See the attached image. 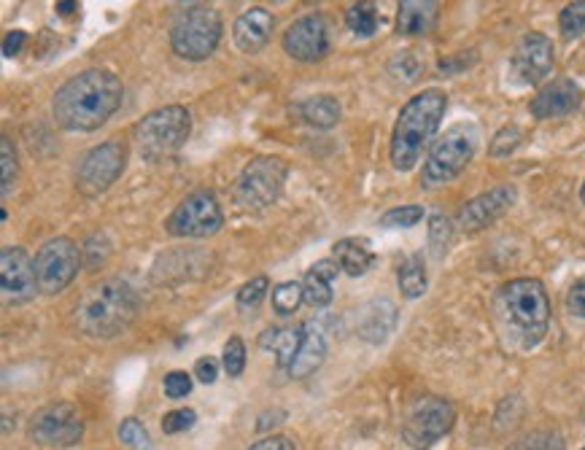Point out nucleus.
Returning <instances> with one entry per match:
<instances>
[{
	"mask_svg": "<svg viewBox=\"0 0 585 450\" xmlns=\"http://www.w3.org/2000/svg\"><path fill=\"white\" fill-rule=\"evenodd\" d=\"M124 86L119 76L103 68H89L68 79L51 100V117L68 132H92L119 111Z\"/></svg>",
	"mask_w": 585,
	"mask_h": 450,
	"instance_id": "obj_1",
	"label": "nucleus"
},
{
	"mask_svg": "<svg viewBox=\"0 0 585 450\" xmlns=\"http://www.w3.org/2000/svg\"><path fill=\"white\" fill-rule=\"evenodd\" d=\"M449 108V95L438 86L413 95L399 111L392 132V165L394 170L407 173L421 163L423 152L438 135L440 122Z\"/></svg>",
	"mask_w": 585,
	"mask_h": 450,
	"instance_id": "obj_2",
	"label": "nucleus"
},
{
	"mask_svg": "<svg viewBox=\"0 0 585 450\" xmlns=\"http://www.w3.org/2000/svg\"><path fill=\"white\" fill-rule=\"evenodd\" d=\"M497 313L518 348H535L550 324V299L537 279H515L497 294Z\"/></svg>",
	"mask_w": 585,
	"mask_h": 450,
	"instance_id": "obj_3",
	"label": "nucleus"
},
{
	"mask_svg": "<svg viewBox=\"0 0 585 450\" xmlns=\"http://www.w3.org/2000/svg\"><path fill=\"white\" fill-rule=\"evenodd\" d=\"M141 297L128 281L108 279L89 286L76 305V327L89 338H117L133 324Z\"/></svg>",
	"mask_w": 585,
	"mask_h": 450,
	"instance_id": "obj_4",
	"label": "nucleus"
},
{
	"mask_svg": "<svg viewBox=\"0 0 585 450\" xmlns=\"http://www.w3.org/2000/svg\"><path fill=\"white\" fill-rule=\"evenodd\" d=\"M192 132V114L183 106H165L146 114L133 127V143L146 163L174 157L176 152L189 141Z\"/></svg>",
	"mask_w": 585,
	"mask_h": 450,
	"instance_id": "obj_5",
	"label": "nucleus"
},
{
	"mask_svg": "<svg viewBox=\"0 0 585 450\" xmlns=\"http://www.w3.org/2000/svg\"><path fill=\"white\" fill-rule=\"evenodd\" d=\"M478 141L480 132L473 122H458L451 130H445V135L429 149V157L421 170V187L434 189L453 181L464 167L473 163Z\"/></svg>",
	"mask_w": 585,
	"mask_h": 450,
	"instance_id": "obj_6",
	"label": "nucleus"
},
{
	"mask_svg": "<svg viewBox=\"0 0 585 450\" xmlns=\"http://www.w3.org/2000/svg\"><path fill=\"white\" fill-rule=\"evenodd\" d=\"M222 33H225V25H222L219 11L208 5H192L170 27V46L181 60L203 62L216 51Z\"/></svg>",
	"mask_w": 585,
	"mask_h": 450,
	"instance_id": "obj_7",
	"label": "nucleus"
},
{
	"mask_svg": "<svg viewBox=\"0 0 585 450\" xmlns=\"http://www.w3.org/2000/svg\"><path fill=\"white\" fill-rule=\"evenodd\" d=\"M456 424V407L443 396H421L410 405L403 421V440L413 450H429L443 440Z\"/></svg>",
	"mask_w": 585,
	"mask_h": 450,
	"instance_id": "obj_8",
	"label": "nucleus"
},
{
	"mask_svg": "<svg viewBox=\"0 0 585 450\" xmlns=\"http://www.w3.org/2000/svg\"><path fill=\"white\" fill-rule=\"evenodd\" d=\"M289 165L280 157H256L243 167L235 183V200L243 211H262L278 200Z\"/></svg>",
	"mask_w": 585,
	"mask_h": 450,
	"instance_id": "obj_9",
	"label": "nucleus"
},
{
	"mask_svg": "<svg viewBox=\"0 0 585 450\" xmlns=\"http://www.w3.org/2000/svg\"><path fill=\"white\" fill-rule=\"evenodd\" d=\"M128 165V149L119 141H106L100 146L89 149L84 154L82 165L76 173V189L84 198H97V194L108 192Z\"/></svg>",
	"mask_w": 585,
	"mask_h": 450,
	"instance_id": "obj_10",
	"label": "nucleus"
},
{
	"mask_svg": "<svg viewBox=\"0 0 585 450\" xmlns=\"http://www.w3.org/2000/svg\"><path fill=\"white\" fill-rule=\"evenodd\" d=\"M225 224V213H222L219 200L214 192H194L181 205L170 213L165 222L170 235L176 238H211Z\"/></svg>",
	"mask_w": 585,
	"mask_h": 450,
	"instance_id": "obj_11",
	"label": "nucleus"
},
{
	"mask_svg": "<svg viewBox=\"0 0 585 450\" xmlns=\"http://www.w3.org/2000/svg\"><path fill=\"white\" fill-rule=\"evenodd\" d=\"M82 251L68 238L46 240L36 257V279L41 294H60L79 273Z\"/></svg>",
	"mask_w": 585,
	"mask_h": 450,
	"instance_id": "obj_12",
	"label": "nucleus"
},
{
	"mask_svg": "<svg viewBox=\"0 0 585 450\" xmlns=\"http://www.w3.org/2000/svg\"><path fill=\"white\" fill-rule=\"evenodd\" d=\"M31 437L44 448H73L84 437V421L76 407L57 402L33 415Z\"/></svg>",
	"mask_w": 585,
	"mask_h": 450,
	"instance_id": "obj_13",
	"label": "nucleus"
},
{
	"mask_svg": "<svg viewBox=\"0 0 585 450\" xmlns=\"http://www.w3.org/2000/svg\"><path fill=\"white\" fill-rule=\"evenodd\" d=\"M556 66V49L545 33H526L515 44L513 57H510V73L518 84L537 86L550 76Z\"/></svg>",
	"mask_w": 585,
	"mask_h": 450,
	"instance_id": "obj_14",
	"label": "nucleus"
},
{
	"mask_svg": "<svg viewBox=\"0 0 585 450\" xmlns=\"http://www.w3.org/2000/svg\"><path fill=\"white\" fill-rule=\"evenodd\" d=\"M284 51L297 62H319L330 51V27L321 14L300 16L284 33Z\"/></svg>",
	"mask_w": 585,
	"mask_h": 450,
	"instance_id": "obj_15",
	"label": "nucleus"
},
{
	"mask_svg": "<svg viewBox=\"0 0 585 450\" xmlns=\"http://www.w3.org/2000/svg\"><path fill=\"white\" fill-rule=\"evenodd\" d=\"M0 286H3L5 303L11 305L31 303L36 297V262H31V257L20 246H5L0 251Z\"/></svg>",
	"mask_w": 585,
	"mask_h": 450,
	"instance_id": "obj_16",
	"label": "nucleus"
},
{
	"mask_svg": "<svg viewBox=\"0 0 585 450\" xmlns=\"http://www.w3.org/2000/svg\"><path fill=\"white\" fill-rule=\"evenodd\" d=\"M518 200V189L510 187V183H502V187L489 189V192L478 194L475 200H469L467 205L458 213V227L464 233H480V229L491 227L497 218H502L510 208Z\"/></svg>",
	"mask_w": 585,
	"mask_h": 450,
	"instance_id": "obj_17",
	"label": "nucleus"
},
{
	"mask_svg": "<svg viewBox=\"0 0 585 450\" xmlns=\"http://www.w3.org/2000/svg\"><path fill=\"white\" fill-rule=\"evenodd\" d=\"M583 103V92L577 82H572L570 76H559L553 82H548L532 97L529 111L535 119H556L566 117V114L575 111Z\"/></svg>",
	"mask_w": 585,
	"mask_h": 450,
	"instance_id": "obj_18",
	"label": "nucleus"
},
{
	"mask_svg": "<svg viewBox=\"0 0 585 450\" xmlns=\"http://www.w3.org/2000/svg\"><path fill=\"white\" fill-rule=\"evenodd\" d=\"M273 27L275 20L271 11L262 9V5H254V9H246L243 14L235 20L232 38L243 55H260V51L267 46V42H271Z\"/></svg>",
	"mask_w": 585,
	"mask_h": 450,
	"instance_id": "obj_19",
	"label": "nucleus"
},
{
	"mask_svg": "<svg viewBox=\"0 0 585 450\" xmlns=\"http://www.w3.org/2000/svg\"><path fill=\"white\" fill-rule=\"evenodd\" d=\"M440 0H399L397 33L405 38L429 36L438 25Z\"/></svg>",
	"mask_w": 585,
	"mask_h": 450,
	"instance_id": "obj_20",
	"label": "nucleus"
},
{
	"mask_svg": "<svg viewBox=\"0 0 585 450\" xmlns=\"http://www.w3.org/2000/svg\"><path fill=\"white\" fill-rule=\"evenodd\" d=\"M324 356H326L324 332H321V327L315 324V321H306V324H302L300 348H297L295 362L289 365V375L297 380L308 378V375H313L315 369L321 367Z\"/></svg>",
	"mask_w": 585,
	"mask_h": 450,
	"instance_id": "obj_21",
	"label": "nucleus"
},
{
	"mask_svg": "<svg viewBox=\"0 0 585 450\" xmlns=\"http://www.w3.org/2000/svg\"><path fill=\"white\" fill-rule=\"evenodd\" d=\"M337 273H341L337 259H321V262H315L313 268L308 270L302 288H306V303L311 305V308H326V305L332 303V297H335L332 281L337 279Z\"/></svg>",
	"mask_w": 585,
	"mask_h": 450,
	"instance_id": "obj_22",
	"label": "nucleus"
},
{
	"mask_svg": "<svg viewBox=\"0 0 585 450\" xmlns=\"http://www.w3.org/2000/svg\"><path fill=\"white\" fill-rule=\"evenodd\" d=\"M295 111L302 122L315 127V130H330V127H335L343 117L341 103H337V97H332V95L306 97L302 103H297Z\"/></svg>",
	"mask_w": 585,
	"mask_h": 450,
	"instance_id": "obj_23",
	"label": "nucleus"
},
{
	"mask_svg": "<svg viewBox=\"0 0 585 450\" xmlns=\"http://www.w3.org/2000/svg\"><path fill=\"white\" fill-rule=\"evenodd\" d=\"M394 321H397V308L389 299H375L370 308L361 316V338L370 340V343H383V340L392 334Z\"/></svg>",
	"mask_w": 585,
	"mask_h": 450,
	"instance_id": "obj_24",
	"label": "nucleus"
},
{
	"mask_svg": "<svg viewBox=\"0 0 585 450\" xmlns=\"http://www.w3.org/2000/svg\"><path fill=\"white\" fill-rule=\"evenodd\" d=\"M335 259H337V264H341L343 273H348L351 279H359V275H365L367 270L372 268L375 253H372V248L367 240L343 238L335 244Z\"/></svg>",
	"mask_w": 585,
	"mask_h": 450,
	"instance_id": "obj_25",
	"label": "nucleus"
},
{
	"mask_svg": "<svg viewBox=\"0 0 585 450\" xmlns=\"http://www.w3.org/2000/svg\"><path fill=\"white\" fill-rule=\"evenodd\" d=\"M300 340H302V327L300 329H267V332L260 338V345L278 356V367L289 369V365L297 356V348H300Z\"/></svg>",
	"mask_w": 585,
	"mask_h": 450,
	"instance_id": "obj_26",
	"label": "nucleus"
},
{
	"mask_svg": "<svg viewBox=\"0 0 585 450\" xmlns=\"http://www.w3.org/2000/svg\"><path fill=\"white\" fill-rule=\"evenodd\" d=\"M399 292L405 294L407 299H418L429 286V275H427V264H423L421 253H413L407 257L403 264H399Z\"/></svg>",
	"mask_w": 585,
	"mask_h": 450,
	"instance_id": "obj_27",
	"label": "nucleus"
},
{
	"mask_svg": "<svg viewBox=\"0 0 585 450\" xmlns=\"http://www.w3.org/2000/svg\"><path fill=\"white\" fill-rule=\"evenodd\" d=\"M346 25H348V31L357 33V36L361 38L375 36L378 25H381L375 0H357V3L346 11Z\"/></svg>",
	"mask_w": 585,
	"mask_h": 450,
	"instance_id": "obj_28",
	"label": "nucleus"
},
{
	"mask_svg": "<svg viewBox=\"0 0 585 450\" xmlns=\"http://www.w3.org/2000/svg\"><path fill=\"white\" fill-rule=\"evenodd\" d=\"M559 33L564 42H575L585 33V0H572L559 14Z\"/></svg>",
	"mask_w": 585,
	"mask_h": 450,
	"instance_id": "obj_29",
	"label": "nucleus"
},
{
	"mask_svg": "<svg viewBox=\"0 0 585 450\" xmlns=\"http://www.w3.org/2000/svg\"><path fill=\"white\" fill-rule=\"evenodd\" d=\"M453 240V222L443 213H434L429 218V251H432L434 259H443L445 251L451 248Z\"/></svg>",
	"mask_w": 585,
	"mask_h": 450,
	"instance_id": "obj_30",
	"label": "nucleus"
},
{
	"mask_svg": "<svg viewBox=\"0 0 585 450\" xmlns=\"http://www.w3.org/2000/svg\"><path fill=\"white\" fill-rule=\"evenodd\" d=\"M302 303H306V288L295 281H286L273 288V308L278 316H291Z\"/></svg>",
	"mask_w": 585,
	"mask_h": 450,
	"instance_id": "obj_31",
	"label": "nucleus"
},
{
	"mask_svg": "<svg viewBox=\"0 0 585 450\" xmlns=\"http://www.w3.org/2000/svg\"><path fill=\"white\" fill-rule=\"evenodd\" d=\"M504 450H566L564 437L559 431L540 429V431H529L521 440H515L513 446H508Z\"/></svg>",
	"mask_w": 585,
	"mask_h": 450,
	"instance_id": "obj_32",
	"label": "nucleus"
},
{
	"mask_svg": "<svg viewBox=\"0 0 585 450\" xmlns=\"http://www.w3.org/2000/svg\"><path fill=\"white\" fill-rule=\"evenodd\" d=\"M521 141H524V130L518 125L502 127L494 135V141H491L489 154L491 157H510L521 146Z\"/></svg>",
	"mask_w": 585,
	"mask_h": 450,
	"instance_id": "obj_33",
	"label": "nucleus"
},
{
	"mask_svg": "<svg viewBox=\"0 0 585 450\" xmlns=\"http://www.w3.org/2000/svg\"><path fill=\"white\" fill-rule=\"evenodd\" d=\"M421 218H423V208L421 205H403V208H394V211L383 213L381 227L407 229V227H416V224L421 222Z\"/></svg>",
	"mask_w": 585,
	"mask_h": 450,
	"instance_id": "obj_34",
	"label": "nucleus"
},
{
	"mask_svg": "<svg viewBox=\"0 0 585 450\" xmlns=\"http://www.w3.org/2000/svg\"><path fill=\"white\" fill-rule=\"evenodd\" d=\"M267 288H271V281H267L265 275H256V279H251L249 284L240 286V292H238V308L240 310L260 308V303H262V299H265Z\"/></svg>",
	"mask_w": 585,
	"mask_h": 450,
	"instance_id": "obj_35",
	"label": "nucleus"
},
{
	"mask_svg": "<svg viewBox=\"0 0 585 450\" xmlns=\"http://www.w3.org/2000/svg\"><path fill=\"white\" fill-rule=\"evenodd\" d=\"M389 73L403 84L416 82L418 73H421V62H418L416 51H399L392 60V66H389Z\"/></svg>",
	"mask_w": 585,
	"mask_h": 450,
	"instance_id": "obj_36",
	"label": "nucleus"
},
{
	"mask_svg": "<svg viewBox=\"0 0 585 450\" xmlns=\"http://www.w3.org/2000/svg\"><path fill=\"white\" fill-rule=\"evenodd\" d=\"M0 163H3V198H9L16 181V170H20V165H16V149L9 135L0 138Z\"/></svg>",
	"mask_w": 585,
	"mask_h": 450,
	"instance_id": "obj_37",
	"label": "nucleus"
},
{
	"mask_svg": "<svg viewBox=\"0 0 585 450\" xmlns=\"http://www.w3.org/2000/svg\"><path fill=\"white\" fill-rule=\"evenodd\" d=\"M222 365H225L229 378H238L246 367V345L240 338H229L225 345V356H222Z\"/></svg>",
	"mask_w": 585,
	"mask_h": 450,
	"instance_id": "obj_38",
	"label": "nucleus"
},
{
	"mask_svg": "<svg viewBox=\"0 0 585 450\" xmlns=\"http://www.w3.org/2000/svg\"><path fill=\"white\" fill-rule=\"evenodd\" d=\"M119 437H122V442H128L130 448L135 450H148V431L143 429L141 421L128 418L122 426H119Z\"/></svg>",
	"mask_w": 585,
	"mask_h": 450,
	"instance_id": "obj_39",
	"label": "nucleus"
},
{
	"mask_svg": "<svg viewBox=\"0 0 585 450\" xmlns=\"http://www.w3.org/2000/svg\"><path fill=\"white\" fill-rule=\"evenodd\" d=\"M194 421H198L194 410H189V407L174 410V413H168L163 418V431H165V435H179V431L192 429Z\"/></svg>",
	"mask_w": 585,
	"mask_h": 450,
	"instance_id": "obj_40",
	"label": "nucleus"
},
{
	"mask_svg": "<svg viewBox=\"0 0 585 450\" xmlns=\"http://www.w3.org/2000/svg\"><path fill=\"white\" fill-rule=\"evenodd\" d=\"M189 391H192V378H189L187 372H170L168 378H165V394H168L170 400H183Z\"/></svg>",
	"mask_w": 585,
	"mask_h": 450,
	"instance_id": "obj_41",
	"label": "nucleus"
},
{
	"mask_svg": "<svg viewBox=\"0 0 585 450\" xmlns=\"http://www.w3.org/2000/svg\"><path fill=\"white\" fill-rule=\"evenodd\" d=\"M475 62H478V51H458V55H453L451 60L440 62V71L453 76V73H462L467 71V68H473Z\"/></svg>",
	"mask_w": 585,
	"mask_h": 450,
	"instance_id": "obj_42",
	"label": "nucleus"
},
{
	"mask_svg": "<svg viewBox=\"0 0 585 450\" xmlns=\"http://www.w3.org/2000/svg\"><path fill=\"white\" fill-rule=\"evenodd\" d=\"M566 310L577 319H585V279L572 284L570 294H566Z\"/></svg>",
	"mask_w": 585,
	"mask_h": 450,
	"instance_id": "obj_43",
	"label": "nucleus"
},
{
	"mask_svg": "<svg viewBox=\"0 0 585 450\" xmlns=\"http://www.w3.org/2000/svg\"><path fill=\"white\" fill-rule=\"evenodd\" d=\"M194 378L203 380V383H216V378H219V362L211 359V356L198 359V365H194Z\"/></svg>",
	"mask_w": 585,
	"mask_h": 450,
	"instance_id": "obj_44",
	"label": "nucleus"
},
{
	"mask_svg": "<svg viewBox=\"0 0 585 450\" xmlns=\"http://www.w3.org/2000/svg\"><path fill=\"white\" fill-rule=\"evenodd\" d=\"M25 44H27V33L25 31H9V33H5V38H3V55L5 57H16Z\"/></svg>",
	"mask_w": 585,
	"mask_h": 450,
	"instance_id": "obj_45",
	"label": "nucleus"
},
{
	"mask_svg": "<svg viewBox=\"0 0 585 450\" xmlns=\"http://www.w3.org/2000/svg\"><path fill=\"white\" fill-rule=\"evenodd\" d=\"M249 450H297L289 437H265V440L254 442Z\"/></svg>",
	"mask_w": 585,
	"mask_h": 450,
	"instance_id": "obj_46",
	"label": "nucleus"
},
{
	"mask_svg": "<svg viewBox=\"0 0 585 450\" xmlns=\"http://www.w3.org/2000/svg\"><path fill=\"white\" fill-rule=\"evenodd\" d=\"M76 9H79L76 0H57V11H60L62 16H71Z\"/></svg>",
	"mask_w": 585,
	"mask_h": 450,
	"instance_id": "obj_47",
	"label": "nucleus"
},
{
	"mask_svg": "<svg viewBox=\"0 0 585 450\" xmlns=\"http://www.w3.org/2000/svg\"><path fill=\"white\" fill-rule=\"evenodd\" d=\"M581 200H583V205H585V181H583V189H581Z\"/></svg>",
	"mask_w": 585,
	"mask_h": 450,
	"instance_id": "obj_48",
	"label": "nucleus"
},
{
	"mask_svg": "<svg viewBox=\"0 0 585 450\" xmlns=\"http://www.w3.org/2000/svg\"><path fill=\"white\" fill-rule=\"evenodd\" d=\"M583 421H585V405H583Z\"/></svg>",
	"mask_w": 585,
	"mask_h": 450,
	"instance_id": "obj_49",
	"label": "nucleus"
},
{
	"mask_svg": "<svg viewBox=\"0 0 585 450\" xmlns=\"http://www.w3.org/2000/svg\"><path fill=\"white\" fill-rule=\"evenodd\" d=\"M273 3H280V0H273Z\"/></svg>",
	"mask_w": 585,
	"mask_h": 450,
	"instance_id": "obj_50",
	"label": "nucleus"
}]
</instances>
